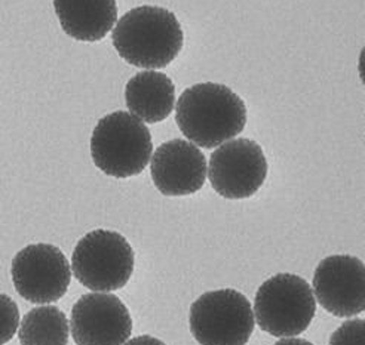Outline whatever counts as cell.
Wrapping results in <instances>:
<instances>
[{
  "label": "cell",
  "mask_w": 365,
  "mask_h": 345,
  "mask_svg": "<svg viewBox=\"0 0 365 345\" xmlns=\"http://www.w3.org/2000/svg\"><path fill=\"white\" fill-rule=\"evenodd\" d=\"M175 120L192 144L214 149L245 129L247 107L242 98L225 85L199 83L181 94Z\"/></svg>",
  "instance_id": "obj_1"
},
{
  "label": "cell",
  "mask_w": 365,
  "mask_h": 345,
  "mask_svg": "<svg viewBox=\"0 0 365 345\" xmlns=\"http://www.w3.org/2000/svg\"><path fill=\"white\" fill-rule=\"evenodd\" d=\"M365 320L354 319L344 322L331 335L328 345H364Z\"/></svg>",
  "instance_id": "obj_16"
},
{
  "label": "cell",
  "mask_w": 365,
  "mask_h": 345,
  "mask_svg": "<svg viewBox=\"0 0 365 345\" xmlns=\"http://www.w3.org/2000/svg\"><path fill=\"white\" fill-rule=\"evenodd\" d=\"M11 276L18 295L33 304H51L67 294L71 270L61 249L36 243L14 257Z\"/></svg>",
  "instance_id": "obj_7"
},
{
  "label": "cell",
  "mask_w": 365,
  "mask_h": 345,
  "mask_svg": "<svg viewBox=\"0 0 365 345\" xmlns=\"http://www.w3.org/2000/svg\"><path fill=\"white\" fill-rule=\"evenodd\" d=\"M150 174L155 187L163 196H189L204 187L207 160L195 144L171 139L156 149Z\"/></svg>",
  "instance_id": "obj_11"
},
{
  "label": "cell",
  "mask_w": 365,
  "mask_h": 345,
  "mask_svg": "<svg viewBox=\"0 0 365 345\" xmlns=\"http://www.w3.org/2000/svg\"><path fill=\"white\" fill-rule=\"evenodd\" d=\"M273 345H314V344L306 341V339H302V338H285Z\"/></svg>",
  "instance_id": "obj_18"
},
{
  "label": "cell",
  "mask_w": 365,
  "mask_h": 345,
  "mask_svg": "<svg viewBox=\"0 0 365 345\" xmlns=\"http://www.w3.org/2000/svg\"><path fill=\"white\" fill-rule=\"evenodd\" d=\"M20 326V310L16 302L5 295L0 294V345L8 344L16 334Z\"/></svg>",
  "instance_id": "obj_15"
},
{
  "label": "cell",
  "mask_w": 365,
  "mask_h": 345,
  "mask_svg": "<svg viewBox=\"0 0 365 345\" xmlns=\"http://www.w3.org/2000/svg\"><path fill=\"white\" fill-rule=\"evenodd\" d=\"M210 183L225 198L241 201L257 193L267 176V160L260 145L247 139H230L210 157Z\"/></svg>",
  "instance_id": "obj_8"
},
{
  "label": "cell",
  "mask_w": 365,
  "mask_h": 345,
  "mask_svg": "<svg viewBox=\"0 0 365 345\" xmlns=\"http://www.w3.org/2000/svg\"><path fill=\"white\" fill-rule=\"evenodd\" d=\"M113 46L119 57L138 68H165L185 43L177 16L159 6H138L128 11L113 30Z\"/></svg>",
  "instance_id": "obj_2"
},
{
  "label": "cell",
  "mask_w": 365,
  "mask_h": 345,
  "mask_svg": "<svg viewBox=\"0 0 365 345\" xmlns=\"http://www.w3.org/2000/svg\"><path fill=\"white\" fill-rule=\"evenodd\" d=\"M153 152L150 131L138 117L126 112L107 115L97 123L91 138V156L108 176L140 175Z\"/></svg>",
  "instance_id": "obj_3"
},
{
  "label": "cell",
  "mask_w": 365,
  "mask_h": 345,
  "mask_svg": "<svg viewBox=\"0 0 365 345\" xmlns=\"http://www.w3.org/2000/svg\"><path fill=\"white\" fill-rule=\"evenodd\" d=\"M70 323L76 345H123L133 332L131 314L113 294L82 295L71 308Z\"/></svg>",
  "instance_id": "obj_9"
},
{
  "label": "cell",
  "mask_w": 365,
  "mask_h": 345,
  "mask_svg": "<svg viewBox=\"0 0 365 345\" xmlns=\"http://www.w3.org/2000/svg\"><path fill=\"white\" fill-rule=\"evenodd\" d=\"M189 323L200 345H245L255 326L251 302L235 289L199 297L190 307Z\"/></svg>",
  "instance_id": "obj_6"
},
{
  "label": "cell",
  "mask_w": 365,
  "mask_h": 345,
  "mask_svg": "<svg viewBox=\"0 0 365 345\" xmlns=\"http://www.w3.org/2000/svg\"><path fill=\"white\" fill-rule=\"evenodd\" d=\"M125 101L135 117L158 123L165 120L174 110L175 86L163 73L141 71L126 83Z\"/></svg>",
  "instance_id": "obj_13"
},
{
  "label": "cell",
  "mask_w": 365,
  "mask_h": 345,
  "mask_svg": "<svg viewBox=\"0 0 365 345\" xmlns=\"http://www.w3.org/2000/svg\"><path fill=\"white\" fill-rule=\"evenodd\" d=\"M61 28L81 42L103 41L118 20L116 0H53Z\"/></svg>",
  "instance_id": "obj_12"
},
{
  "label": "cell",
  "mask_w": 365,
  "mask_h": 345,
  "mask_svg": "<svg viewBox=\"0 0 365 345\" xmlns=\"http://www.w3.org/2000/svg\"><path fill=\"white\" fill-rule=\"evenodd\" d=\"M134 262V250L122 234L94 230L83 235L73 250L71 270L85 287L112 292L130 282Z\"/></svg>",
  "instance_id": "obj_5"
},
{
  "label": "cell",
  "mask_w": 365,
  "mask_h": 345,
  "mask_svg": "<svg viewBox=\"0 0 365 345\" xmlns=\"http://www.w3.org/2000/svg\"><path fill=\"white\" fill-rule=\"evenodd\" d=\"M123 345H165L160 339L150 336V335H141L137 338H133L128 342H125Z\"/></svg>",
  "instance_id": "obj_17"
},
{
  "label": "cell",
  "mask_w": 365,
  "mask_h": 345,
  "mask_svg": "<svg viewBox=\"0 0 365 345\" xmlns=\"http://www.w3.org/2000/svg\"><path fill=\"white\" fill-rule=\"evenodd\" d=\"M68 334L66 314L58 307L43 305L24 316L18 338L21 345H67Z\"/></svg>",
  "instance_id": "obj_14"
},
{
  "label": "cell",
  "mask_w": 365,
  "mask_h": 345,
  "mask_svg": "<svg viewBox=\"0 0 365 345\" xmlns=\"http://www.w3.org/2000/svg\"><path fill=\"white\" fill-rule=\"evenodd\" d=\"M255 322L272 336L303 334L317 314L314 290L300 276L281 273L267 279L254 301Z\"/></svg>",
  "instance_id": "obj_4"
},
{
  "label": "cell",
  "mask_w": 365,
  "mask_h": 345,
  "mask_svg": "<svg viewBox=\"0 0 365 345\" xmlns=\"http://www.w3.org/2000/svg\"><path fill=\"white\" fill-rule=\"evenodd\" d=\"M315 298L337 317H352L365 310V267L359 258L333 255L322 260L314 275Z\"/></svg>",
  "instance_id": "obj_10"
}]
</instances>
